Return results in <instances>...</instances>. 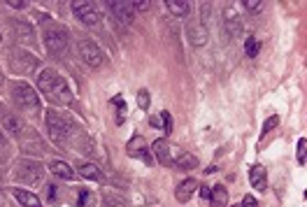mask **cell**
Segmentation results:
<instances>
[{
	"label": "cell",
	"instance_id": "27",
	"mask_svg": "<svg viewBox=\"0 0 307 207\" xmlns=\"http://www.w3.org/2000/svg\"><path fill=\"white\" fill-rule=\"evenodd\" d=\"M244 10L252 12V14H258L263 10V3L261 0H244Z\"/></svg>",
	"mask_w": 307,
	"mask_h": 207
},
{
	"label": "cell",
	"instance_id": "26",
	"mask_svg": "<svg viewBox=\"0 0 307 207\" xmlns=\"http://www.w3.org/2000/svg\"><path fill=\"white\" fill-rule=\"evenodd\" d=\"M275 126H279V114H272V116H268V119H265V123H263V128H261V137H263V135H268V133H270Z\"/></svg>",
	"mask_w": 307,
	"mask_h": 207
},
{
	"label": "cell",
	"instance_id": "39",
	"mask_svg": "<svg viewBox=\"0 0 307 207\" xmlns=\"http://www.w3.org/2000/svg\"><path fill=\"white\" fill-rule=\"evenodd\" d=\"M231 207H240V205H231Z\"/></svg>",
	"mask_w": 307,
	"mask_h": 207
},
{
	"label": "cell",
	"instance_id": "34",
	"mask_svg": "<svg viewBox=\"0 0 307 207\" xmlns=\"http://www.w3.org/2000/svg\"><path fill=\"white\" fill-rule=\"evenodd\" d=\"M242 205H244V207H258V202H256V198H254V196H244Z\"/></svg>",
	"mask_w": 307,
	"mask_h": 207
},
{
	"label": "cell",
	"instance_id": "35",
	"mask_svg": "<svg viewBox=\"0 0 307 207\" xmlns=\"http://www.w3.org/2000/svg\"><path fill=\"white\" fill-rule=\"evenodd\" d=\"M7 5L14 7V10H24L26 3H24V0H7Z\"/></svg>",
	"mask_w": 307,
	"mask_h": 207
},
{
	"label": "cell",
	"instance_id": "24",
	"mask_svg": "<svg viewBox=\"0 0 307 207\" xmlns=\"http://www.w3.org/2000/svg\"><path fill=\"white\" fill-rule=\"evenodd\" d=\"M210 200H212V207H223V205H226L228 193H226V189H223V184H217V187L212 189Z\"/></svg>",
	"mask_w": 307,
	"mask_h": 207
},
{
	"label": "cell",
	"instance_id": "6",
	"mask_svg": "<svg viewBox=\"0 0 307 207\" xmlns=\"http://www.w3.org/2000/svg\"><path fill=\"white\" fill-rule=\"evenodd\" d=\"M72 14L86 26H98L100 24V10L93 3H75L72 5Z\"/></svg>",
	"mask_w": 307,
	"mask_h": 207
},
{
	"label": "cell",
	"instance_id": "4",
	"mask_svg": "<svg viewBox=\"0 0 307 207\" xmlns=\"http://www.w3.org/2000/svg\"><path fill=\"white\" fill-rule=\"evenodd\" d=\"M45 177V168L37 161H19L14 165V179L16 182H26V184H37Z\"/></svg>",
	"mask_w": 307,
	"mask_h": 207
},
{
	"label": "cell",
	"instance_id": "15",
	"mask_svg": "<svg viewBox=\"0 0 307 207\" xmlns=\"http://www.w3.org/2000/svg\"><path fill=\"white\" fill-rule=\"evenodd\" d=\"M3 128H5L10 135H14L16 140H19L21 133H24V123L19 121V116L10 114V112H5V114H3Z\"/></svg>",
	"mask_w": 307,
	"mask_h": 207
},
{
	"label": "cell",
	"instance_id": "32",
	"mask_svg": "<svg viewBox=\"0 0 307 207\" xmlns=\"http://www.w3.org/2000/svg\"><path fill=\"white\" fill-rule=\"evenodd\" d=\"M7 152H10V142H7V137L0 133V156L5 158L7 156Z\"/></svg>",
	"mask_w": 307,
	"mask_h": 207
},
{
	"label": "cell",
	"instance_id": "2",
	"mask_svg": "<svg viewBox=\"0 0 307 207\" xmlns=\"http://www.w3.org/2000/svg\"><path fill=\"white\" fill-rule=\"evenodd\" d=\"M68 42H70V35L63 26H49L45 31V45L47 51H49L54 58H60L68 49Z\"/></svg>",
	"mask_w": 307,
	"mask_h": 207
},
{
	"label": "cell",
	"instance_id": "9",
	"mask_svg": "<svg viewBox=\"0 0 307 207\" xmlns=\"http://www.w3.org/2000/svg\"><path fill=\"white\" fill-rule=\"evenodd\" d=\"M37 61H40V58H35V56L28 54V51H21V49L12 51V68L19 72H33L37 68Z\"/></svg>",
	"mask_w": 307,
	"mask_h": 207
},
{
	"label": "cell",
	"instance_id": "1",
	"mask_svg": "<svg viewBox=\"0 0 307 207\" xmlns=\"http://www.w3.org/2000/svg\"><path fill=\"white\" fill-rule=\"evenodd\" d=\"M47 128H49V133H51V140H54L56 144H60V147H68L70 144V140L75 137L72 123L66 121L56 110L47 112Z\"/></svg>",
	"mask_w": 307,
	"mask_h": 207
},
{
	"label": "cell",
	"instance_id": "17",
	"mask_svg": "<svg viewBox=\"0 0 307 207\" xmlns=\"http://www.w3.org/2000/svg\"><path fill=\"white\" fill-rule=\"evenodd\" d=\"M56 77H58V72L51 70V68H45V70H42V75L37 77V89H40L45 96H49V91H51V86H54Z\"/></svg>",
	"mask_w": 307,
	"mask_h": 207
},
{
	"label": "cell",
	"instance_id": "20",
	"mask_svg": "<svg viewBox=\"0 0 307 207\" xmlns=\"http://www.w3.org/2000/svg\"><path fill=\"white\" fill-rule=\"evenodd\" d=\"M14 198H16V200H19L24 207H42L40 198H37L35 193L26 191V189H14Z\"/></svg>",
	"mask_w": 307,
	"mask_h": 207
},
{
	"label": "cell",
	"instance_id": "28",
	"mask_svg": "<svg viewBox=\"0 0 307 207\" xmlns=\"http://www.w3.org/2000/svg\"><path fill=\"white\" fill-rule=\"evenodd\" d=\"M305 149H307V140H305V137H300V140H298V152H296L298 163H300V165H305Z\"/></svg>",
	"mask_w": 307,
	"mask_h": 207
},
{
	"label": "cell",
	"instance_id": "14",
	"mask_svg": "<svg viewBox=\"0 0 307 207\" xmlns=\"http://www.w3.org/2000/svg\"><path fill=\"white\" fill-rule=\"evenodd\" d=\"M151 152L156 154V158H158V163L161 165H172V152H170V144H168L166 140H156L154 144H151Z\"/></svg>",
	"mask_w": 307,
	"mask_h": 207
},
{
	"label": "cell",
	"instance_id": "3",
	"mask_svg": "<svg viewBox=\"0 0 307 207\" xmlns=\"http://www.w3.org/2000/svg\"><path fill=\"white\" fill-rule=\"evenodd\" d=\"M12 98H14L16 105H19L24 112H28V114H37V112H40V98H37L35 89H30V86L24 84V81L14 84Z\"/></svg>",
	"mask_w": 307,
	"mask_h": 207
},
{
	"label": "cell",
	"instance_id": "36",
	"mask_svg": "<svg viewBox=\"0 0 307 207\" xmlns=\"http://www.w3.org/2000/svg\"><path fill=\"white\" fill-rule=\"evenodd\" d=\"M210 196H212V189L210 187H200V198L202 200H210Z\"/></svg>",
	"mask_w": 307,
	"mask_h": 207
},
{
	"label": "cell",
	"instance_id": "5",
	"mask_svg": "<svg viewBox=\"0 0 307 207\" xmlns=\"http://www.w3.org/2000/svg\"><path fill=\"white\" fill-rule=\"evenodd\" d=\"M79 56H81V61L91 68H100L103 61H105L103 49L93 40H79Z\"/></svg>",
	"mask_w": 307,
	"mask_h": 207
},
{
	"label": "cell",
	"instance_id": "16",
	"mask_svg": "<svg viewBox=\"0 0 307 207\" xmlns=\"http://www.w3.org/2000/svg\"><path fill=\"white\" fill-rule=\"evenodd\" d=\"M196 189H198V182H196V179H191V177H189V179H184V182L177 187V191H175L177 200H179V202H189Z\"/></svg>",
	"mask_w": 307,
	"mask_h": 207
},
{
	"label": "cell",
	"instance_id": "23",
	"mask_svg": "<svg viewBox=\"0 0 307 207\" xmlns=\"http://www.w3.org/2000/svg\"><path fill=\"white\" fill-rule=\"evenodd\" d=\"M79 175L84 179H93V182H103V172L98 170L93 163H81L79 165Z\"/></svg>",
	"mask_w": 307,
	"mask_h": 207
},
{
	"label": "cell",
	"instance_id": "30",
	"mask_svg": "<svg viewBox=\"0 0 307 207\" xmlns=\"http://www.w3.org/2000/svg\"><path fill=\"white\" fill-rule=\"evenodd\" d=\"M137 105H140L142 110H149V93H147L145 89L137 93Z\"/></svg>",
	"mask_w": 307,
	"mask_h": 207
},
{
	"label": "cell",
	"instance_id": "12",
	"mask_svg": "<svg viewBox=\"0 0 307 207\" xmlns=\"http://www.w3.org/2000/svg\"><path fill=\"white\" fill-rule=\"evenodd\" d=\"M126 149H128V156H140L142 161L149 163V165H151V161H154V158H151V152L147 149L145 137H142V135H135V137H133V140L128 142Z\"/></svg>",
	"mask_w": 307,
	"mask_h": 207
},
{
	"label": "cell",
	"instance_id": "40",
	"mask_svg": "<svg viewBox=\"0 0 307 207\" xmlns=\"http://www.w3.org/2000/svg\"><path fill=\"white\" fill-rule=\"evenodd\" d=\"M0 40H3V37H0Z\"/></svg>",
	"mask_w": 307,
	"mask_h": 207
},
{
	"label": "cell",
	"instance_id": "29",
	"mask_svg": "<svg viewBox=\"0 0 307 207\" xmlns=\"http://www.w3.org/2000/svg\"><path fill=\"white\" fill-rule=\"evenodd\" d=\"M91 202H93V193H91L89 189H81L79 191V207H89Z\"/></svg>",
	"mask_w": 307,
	"mask_h": 207
},
{
	"label": "cell",
	"instance_id": "8",
	"mask_svg": "<svg viewBox=\"0 0 307 207\" xmlns=\"http://www.w3.org/2000/svg\"><path fill=\"white\" fill-rule=\"evenodd\" d=\"M110 5V12L114 16V21H119L121 26H131L133 24V16H135V10H133L131 3H124V0H112L107 3Z\"/></svg>",
	"mask_w": 307,
	"mask_h": 207
},
{
	"label": "cell",
	"instance_id": "10",
	"mask_svg": "<svg viewBox=\"0 0 307 207\" xmlns=\"http://www.w3.org/2000/svg\"><path fill=\"white\" fill-rule=\"evenodd\" d=\"M49 100H51V102H58V105H70V102H72V93H70V89H68L66 79H63L60 75L56 77L54 86H51Z\"/></svg>",
	"mask_w": 307,
	"mask_h": 207
},
{
	"label": "cell",
	"instance_id": "33",
	"mask_svg": "<svg viewBox=\"0 0 307 207\" xmlns=\"http://www.w3.org/2000/svg\"><path fill=\"white\" fill-rule=\"evenodd\" d=\"M133 10L147 12V10H149V3H147V0H135V3H133Z\"/></svg>",
	"mask_w": 307,
	"mask_h": 207
},
{
	"label": "cell",
	"instance_id": "13",
	"mask_svg": "<svg viewBox=\"0 0 307 207\" xmlns=\"http://www.w3.org/2000/svg\"><path fill=\"white\" fill-rule=\"evenodd\" d=\"M187 35H189V40H191V45H196V47L205 45V42H207L205 24H200V21H189V24H187Z\"/></svg>",
	"mask_w": 307,
	"mask_h": 207
},
{
	"label": "cell",
	"instance_id": "37",
	"mask_svg": "<svg viewBox=\"0 0 307 207\" xmlns=\"http://www.w3.org/2000/svg\"><path fill=\"white\" fill-rule=\"evenodd\" d=\"M56 189H58V187H54V184H49V187H47V193H49V200H54V198H56Z\"/></svg>",
	"mask_w": 307,
	"mask_h": 207
},
{
	"label": "cell",
	"instance_id": "19",
	"mask_svg": "<svg viewBox=\"0 0 307 207\" xmlns=\"http://www.w3.org/2000/svg\"><path fill=\"white\" fill-rule=\"evenodd\" d=\"M249 179H252V187L258 189V191H263V189L268 187V172L263 165H254L252 170H249Z\"/></svg>",
	"mask_w": 307,
	"mask_h": 207
},
{
	"label": "cell",
	"instance_id": "31",
	"mask_svg": "<svg viewBox=\"0 0 307 207\" xmlns=\"http://www.w3.org/2000/svg\"><path fill=\"white\" fill-rule=\"evenodd\" d=\"M161 116H163V131L170 133L172 131V116H170V112H161Z\"/></svg>",
	"mask_w": 307,
	"mask_h": 207
},
{
	"label": "cell",
	"instance_id": "25",
	"mask_svg": "<svg viewBox=\"0 0 307 207\" xmlns=\"http://www.w3.org/2000/svg\"><path fill=\"white\" fill-rule=\"evenodd\" d=\"M244 54H247L249 58H256L258 56V40L256 37H247V40H244Z\"/></svg>",
	"mask_w": 307,
	"mask_h": 207
},
{
	"label": "cell",
	"instance_id": "18",
	"mask_svg": "<svg viewBox=\"0 0 307 207\" xmlns=\"http://www.w3.org/2000/svg\"><path fill=\"white\" fill-rule=\"evenodd\" d=\"M49 170L54 172L56 177H60V179H68V182H70V179H75V170H72V168L68 165L66 161H58V158H54V161L49 163Z\"/></svg>",
	"mask_w": 307,
	"mask_h": 207
},
{
	"label": "cell",
	"instance_id": "7",
	"mask_svg": "<svg viewBox=\"0 0 307 207\" xmlns=\"http://www.w3.org/2000/svg\"><path fill=\"white\" fill-rule=\"evenodd\" d=\"M12 33H14V40L19 42V45H28L33 47L35 45V31H33V26L28 24L26 19H14L12 21Z\"/></svg>",
	"mask_w": 307,
	"mask_h": 207
},
{
	"label": "cell",
	"instance_id": "21",
	"mask_svg": "<svg viewBox=\"0 0 307 207\" xmlns=\"http://www.w3.org/2000/svg\"><path fill=\"white\" fill-rule=\"evenodd\" d=\"M168 12L175 16H189L191 5H189L187 0H168Z\"/></svg>",
	"mask_w": 307,
	"mask_h": 207
},
{
	"label": "cell",
	"instance_id": "38",
	"mask_svg": "<svg viewBox=\"0 0 307 207\" xmlns=\"http://www.w3.org/2000/svg\"><path fill=\"white\" fill-rule=\"evenodd\" d=\"M0 86H3V77H0Z\"/></svg>",
	"mask_w": 307,
	"mask_h": 207
},
{
	"label": "cell",
	"instance_id": "22",
	"mask_svg": "<svg viewBox=\"0 0 307 207\" xmlns=\"http://www.w3.org/2000/svg\"><path fill=\"white\" fill-rule=\"evenodd\" d=\"M172 163H175L179 170H193V168L198 165V158L193 156V154H189V152H181Z\"/></svg>",
	"mask_w": 307,
	"mask_h": 207
},
{
	"label": "cell",
	"instance_id": "11",
	"mask_svg": "<svg viewBox=\"0 0 307 207\" xmlns=\"http://www.w3.org/2000/svg\"><path fill=\"white\" fill-rule=\"evenodd\" d=\"M21 147H24V152H28V154H45V144H42V140L37 137V133L35 131H24L21 133Z\"/></svg>",
	"mask_w": 307,
	"mask_h": 207
}]
</instances>
